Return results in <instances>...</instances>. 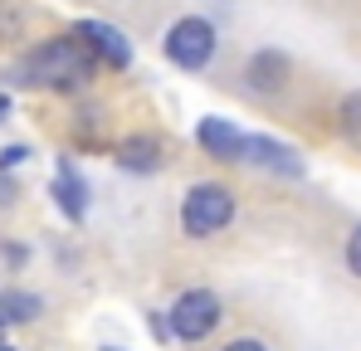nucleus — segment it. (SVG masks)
<instances>
[{
	"label": "nucleus",
	"instance_id": "nucleus-1",
	"mask_svg": "<svg viewBox=\"0 0 361 351\" xmlns=\"http://www.w3.org/2000/svg\"><path fill=\"white\" fill-rule=\"evenodd\" d=\"M98 73V58L93 49L78 39V35H54V39H39L30 54L20 58V78L35 83V88H49V93H83Z\"/></svg>",
	"mask_w": 361,
	"mask_h": 351
},
{
	"label": "nucleus",
	"instance_id": "nucleus-2",
	"mask_svg": "<svg viewBox=\"0 0 361 351\" xmlns=\"http://www.w3.org/2000/svg\"><path fill=\"white\" fill-rule=\"evenodd\" d=\"M235 190L220 185V180H195L185 195H180V230L185 239H210V234L230 230L235 220Z\"/></svg>",
	"mask_w": 361,
	"mask_h": 351
},
{
	"label": "nucleus",
	"instance_id": "nucleus-3",
	"mask_svg": "<svg viewBox=\"0 0 361 351\" xmlns=\"http://www.w3.org/2000/svg\"><path fill=\"white\" fill-rule=\"evenodd\" d=\"M161 49H166V58H171L176 68L200 73V68H210V63H215L220 35H215V25H210L205 15H180L176 25L161 35Z\"/></svg>",
	"mask_w": 361,
	"mask_h": 351
},
{
	"label": "nucleus",
	"instance_id": "nucleus-4",
	"mask_svg": "<svg viewBox=\"0 0 361 351\" xmlns=\"http://www.w3.org/2000/svg\"><path fill=\"white\" fill-rule=\"evenodd\" d=\"M166 312H171V332H176V342H185V347L210 342L215 327L225 322V302H220L210 288H185Z\"/></svg>",
	"mask_w": 361,
	"mask_h": 351
},
{
	"label": "nucleus",
	"instance_id": "nucleus-5",
	"mask_svg": "<svg viewBox=\"0 0 361 351\" xmlns=\"http://www.w3.org/2000/svg\"><path fill=\"white\" fill-rule=\"evenodd\" d=\"M195 147L210 156V161H220V166H240L244 152H249V132H240L230 117H200L195 122Z\"/></svg>",
	"mask_w": 361,
	"mask_h": 351
},
{
	"label": "nucleus",
	"instance_id": "nucleus-6",
	"mask_svg": "<svg viewBox=\"0 0 361 351\" xmlns=\"http://www.w3.org/2000/svg\"><path fill=\"white\" fill-rule=\"evenodd\" d=\"M73 35L93 49V58H98L103 68H127V63H132V39L122 35L118 25H108V20H78Z\"/></svg>",
	"mask_w": 361,
	"mask_h": 351
},
{
	"label": "nucleus",
	"instance_id": "nucleus-7",
	"mask_svg": "<svg viewBox=\"0 0 361 351\" xmlns=\"http://www.w3.org/2000/svg\"><path fill=\"white\" fill-rule=\"evenodd\" d=\"M113 161L127 176H157L166 166V142L157 132H132V137H122L113 147Z\"/></svg>",
	"mask_w": 361,
	"mask_h": 351
},
{
	"label": "nucleus",
	"instance_id": "nucleus-8",
	"mask_svg": "<svg viewBox=\"0 0 361 351\" xmlns=\"http://www.w3.org/2000/svg\"><path fill=\"white\" fill-rule=\"evenodd\" d=\"M244 161L249 166H264V171H274V176H288V180H298L307 166H302V156H298V147H288V142H279V137H249V152H244Z\"/></svg>",
	"mask_w": 361,
	"mask_h": 351
},
{
	"label": "nucleus",
	"instance_id": "nucleus-9",
	"mask_svg": "<svg viewBox=\"0 0 361 351\" xmlns=\"http://www.w3.org/2000/svg\"><path fill=\"white\" fill-rule=\"evenodd\" d=\"M49 195H54V205H59V215H63V220L83 225V215H88V180L78 176V166H73L68 156H59V166H54Z\"/></svg>",
	"mask_w": 361,
	"mask_h": 351
},
{
	"label": "nucleus",
	"instance_id": "nucleus-10",
	"mask_svg": "<svg viewBox=\"0 0 361 351\" xmlns=\"http://www.w3.org/2000/svg\"><path fill=\"white\" fill-rule=\"evenodd\" d=\"M283 83H288V54H279V49L249 54V63H244V88L249 93L274 98V93H283Z\"/></svg>",
	"mask_w": 361,
	"mask_h": 351
},
{
	"label": "nucleus",
	"instance_id": "nucleus-11",
	"mask_svg": "<svg viewBox=\"0 0 361 351\" xmlns=\"http://www.w3.org/2000/svg\"><path fill=\"white\" fill-rule=\"evenodd\" d=\"M39 312H44V297H39V292H25V288H5L0 292V322H5V327L35 322Z\"/></svg>",
	"mask_w": 361,
	"mask_h": 351
},
{
	"label": "nucleus",
	"instance_id": "nucleus-12",
	"mask_svg": "<svg viewBox=\"0 0 361 351\" xmlns=\"http://www.w3.org/2000/svg\"><path fill=\"white\" fill-rule=\"evenodd\" d=\"M337 122H342V132H361V93H347L342 103H337Z\"/></svg>",
	"mask_w": 361,
	"mask_h": 351
},
{
	"label": "nucleus",
	"instance_id": "nucleus-13",
	"mask_svg": "<svg viewBox=\"0 0 361 351\" xmlns=\"http://www.w3.org/2000/svg\"><path fill=\"white\" fill-rule=\"evenodd\" d=\"M342 264H347V273L361 278V220L347 230V244H342Z\"/></svg>",
	"mask_w": 361,
	"mask_h": 351
},
{
	"label": "nucleus",
	"instance_id": "nucleus-14",
	"mask_svg": "<svg viewBox=\"0 0 361 351\" xmlns=\"http://www.w3.org/2000/svg\"><path fill=\"white\" fill-rule=\"evenodd\" d=\"M147 332L166 347V342H176V332H171V312H147Z\"/></svg>",
	"mask_w": 361,
	"mask_h": 351
},
{
	"label": "nucleus",
	"instance_id": "nucleus-15",
	"mask_svg": "<svg viewBox=\"0 0 361 351\" xmlns=\"http://www.w3.org/2000/svg\"><path fill=\"white\" fill-rule=\"evenodd\" d=\"M25 161H30V147H25V142L0 147V171H15V166H25Z\"/></svg>",
	"mask_w": 361,
	"mask_h": 351
},
{
	"label": "nucleus",
	"instance_id": "nucleus-16",
	"mask_svg": "<svg viewBox=\"0 0 361 351\" xmlns=\"http://www.w3.org/2000/svg\"><path fill=\"white\" fill-rule=\"evenodd\" d=\"M220 351H269V342H259V337H235V342H225Z\"/></svg>",
	"mask_w": 361,
	"mask_h": 351
},
{
	"label": "nucleus",
	"instance_id": "nucleus-17",
	"mask_svg": "<svg viewBox=\"0 0 361 351\" xmlns=\"http://www.w3.org/2000/svg\"><path fill=\"white\" fill-rule=\"evenodd\" d=\"M15 195H20V190H15L10 171H0V210H5V205H15Z\"/></svg>",
	"mask_w": 361,
	"mask_h": 351
},
{
	"label": "nucleus",
	"instance_id": "nucleus-18",
	"mask_svg": "<svg viewBox=\"0 0 361 351\" xmlns=\"http://www.w3.org/2000/svg\"><path fill=\"white\" fill-rule=\"evenodd\" d=\"M5 259H10V264H25V259H30V249H20V244H5Z\"/></svg>",
	"mask_w": 361,
	"mask_h": 351
},
{
	"label": "nucleus",
	"instance_id": "nucleus-19",
	"mask_svg": "<svg viewBox=\"0 0 361 351\" xmlns=\"http://www.w3.org/2000/svg\"><path fill=\"white\" fill-rule=\"evenodd\" d=\"M5 117H10V98L0 93V122H5Z\"/></svg>",
	"mask_w": 361,
	"mask_h": 351
},
{
	"label": "nucleus",
	"instance_id": "nucleus-20",
	"mask_svg": "<svg viewBox=\"0 0 361 351\" xmlns=\"http://www.w3.org/2000/svg\"><path fill=\"white\" fill-rule=\"evenodd\" d=\"M0 351H20V347H10V342H0Z\"/></svg>",
	"mask_w": 361,
	"mask_h": 351
},
{
	"label": "nucleus",
	"instance_id": "nucleus-21",
	"mask_svg": "<svg viewBox=\"0 0 361 351\" xmlns=\"http://www.w3.org/2000/svg\"><path fill=\"white\" fill-rule=\"evenodd\" d=\"M0 342H5V322H0Z\"/></svg>",
	"mask_w": 361,
	"mask_h": 351
}]
</instances>
